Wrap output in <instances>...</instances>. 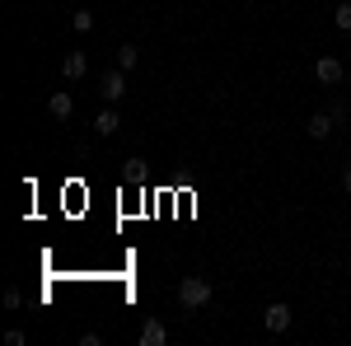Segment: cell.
Wrapping results in <instances>:
<instances>
[{
	"mask_svg": "<svg viewBox=\"0 0 351 346\" xmlns=\"http://www.w3.org/2000/svg\"><path fill=\"white\" fill-rule=\"evenodd\" d=\"M211 299V281H202V276H183L178 281V304L183 309H202Z\"/></svg>",
	"mask_w": 351,
	"mask_h": 346,
	"instance_id": "obj_1",
	"label": "cell"
},
{
	"mask_svg": "<svg viewBox=\"0 0 351 346\" xmlns=\"http://www.w3.org/2000/svg\"><path fill=\"white\" fill-rule=\"evenodd\" d=\"M314 75H319L324 84H342V80H347V71H342L337 56H319V61H314Z\"/></svg>",
	"mask_w": 351,
	"mask_h": 346,
	"instance_id": "obj_2",
	"label": "cell"
},
{
	"mask_svg": "<svg viewBox=\"0 0 351 346\" xmlns=\"http://www.w3.org/2000/svg\"><path fill=\"white\" fill-rule=\"evenodd\" d=\"M263 323H267V332H286V328H291V304H281V299L267 304V309H263Z\"/></svg>",
	"mask_w": 351,
	"mask_h": 346,
	"instance_id": "obj_3",
	"label": "cell"
},
{
	"mask_svg": "<svg viewBox=\"0 0 351 346\" xmlns=\"http://www.w3.org/2000/svg\"><path fill=\"white\" fill-rule=\"evenodd\" d=\"M61 75H66V80H84V75H89V61H84V52H66V61H61Z\"/></svg>",
	"mask_w": 351,
	"mask_h": 346,
	"instance_id": "obj_4",
	"label": "cell"
},
{
	"mask_svg": "<svg viewBox=\"0 0 351 346\" xmlns=\"http://www.w3.org/2000/svg\"><path fill=\"white\" fill-rule=\"evenodd\" d=\"M122 94H127V71H122V66H117V71H112V75H104V99H108V103H117V99H122Z\"/></svg>",
	"mask_w": 351,
	"mask_h": 346,
	"instance_id": "obj_5",
	"label": "cell"
},
{
	"mask_svg": "<svg viewBox=\"0 0 351 346\" xmlns=\"http://www.w3.org/2000/svg\"><path fill=\"white\" fill-rule=\"evenodd\" d=\"M164 342H169V332H164L160 319H145V323H141V346H164Z\"/></svg>",
	"mask_w": 351,
	"mask_h": 346,
	"instance_id": "obj_6",
	"label": "cell"
},
{
	"mask_svg": "<svg viewBox=\"0 0 351 346\" xmlns=\"http://www.w3.org/2000/svg\"><path fill=\"white\" fill-rule=\"evenodd\" d=\"M332 122H337L332 112H314V117H309V136H314V140H328V132H332Z\"/></svg>",
	"mask_w": 351,
	"mask_h": 346,
	"instance_id": "obj_7",
	"label": "cell"
},
{
	"mask_svg": "<svg viewBox=\"0 0 351 346\" xmlns=\"http://www.w3.org/2000/svg\"><path fill=\"white\" fill-rule=\"evenodd\" d=\"M47 112H52V117H71V112H75L71 94H66V89H61V94H52V99H47Z\"/></svg>",
	"mask_w": 351,
	"mask_h": 346,
	"instance_id": "obj_8",
	"label": "cell"
},
{
	"mask_svg": "<svg viewBox=\"0 0 351 346\" xmlns=\"http://www.w3.org/2000/svg\"><path fill=\"white\" fill-rule=\"evenodd\" d=\"M117 127H122V122H117V112H112V108H104V112L94 117V132H99V136H112Z\"/></svg>",
	"mask_w": 351,
	"mask_h": 346,
	"instance_id": "obj_9",
	"label": "cell"
},
{
	"mask_svg": "<svg viewBox=\"0 0 351 346\" xmlns=\"http://www.w3.org/2000/svg\"><path fill=\"white\" fill-rule=\"evenodd\" d=\"M136 61H141V47H132V42L117 47V66H122V71H136Z\"/></svg>",
	"mask_w": 351,
	"mask_h": 346,
	"instance_id": "obj_10",
	"label": "cell"
},
{
	"mask_svg": "<svg viewBox=\"0 0 351 346\" xmlns=\"http://www.w3.org/2000/svg\"><path fill=\"white\" fill-rule=\"evenodd\" d=\"M332 24L342 28V33H351V0H342V5L332 10Z\"/></svg>",
	"mask_w": 351,
	"mask_h": 346,
	"instance_id": "obj_11",
	"label": "cell"
},
{
	"mask_svg": "<svg viewBox=\"0 0 351 346\" xmlns=\"http://www.w3.org/2000/svg\"><path fill=\"white\" fill-rule=\"evenodd\" d=\"M71 24H75V33H89V28H94V14H89V10H75Z\"/></svg>",
	"mask_w": 351,
	"mask_h": 346,
	"instance_id": "obj_12",
	"label": "cell"
},
{
	"mask_svg": "<svg viewBox=\"0 0 351 346\" xmlns=\"http://www.w3.org/2000/svg\"><path fill=\"white\" fill-rule=\"evenodd\" d=\"M342 187H347V197H351V169H347V173H342Z\"/></svg>",
	"mask_w": 351,
	"mask_h": 346,
	"instance_id": "obj_13",
	"label": "cell"
},
{
	"mask_svg": "<svg viewBox=\"0 0 351 346\" xmlns=\"http://www.w3.org/2000/svg\"><path fill=\"white\" fill-rule=\"evenodd\" d=\"M347 84H351V75H347Z\"/></svg>",
	"mask_w": 351,
	"mask_h": 346,
	"instance_id": "obj_14",
	"label": "cell"
}]
</instances>
